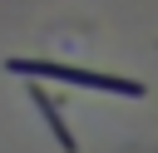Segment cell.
<instances>
[{
	"instance_id": "1",
	"label": "cell",
	"mask_w": 158,
	"mask_h": 153,
	"mask_svg": "<svg viewBox=\"0 0 158 153\" xmlns=\"http://www.w3.org/2000/svg\"><path fill=\"white\" fill-rule=\"evenodd\" d=\"M25 74H59L69 84H89V89H114V94H143L138 79H114V74H89V69H69V64H15Z\"/></svg>"
},
{
	"instance_id": "2",
	"label": "cell",
	"mask_w": 158,
	"mask_h": 153,
	"mask_svg": "<svg viewBox=\"0 0 158 153\" xmlns=\"http://www.w3.org/2000/svg\"><path fill=\"white\" fill-rule=\"evenodd\" d=\"M35 104H40V114H44V118H49V128H54V138H59V148H64V153H74V148H79V143H74V133H69V128H64V118H59V109H54V104H49V99H44V94H40V89H35Z\"/></svg>"
}]
</instances>
